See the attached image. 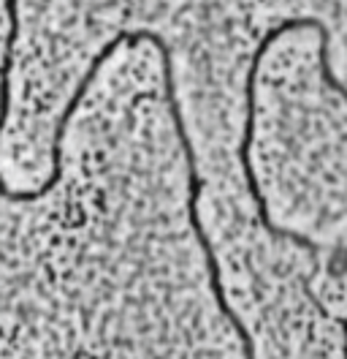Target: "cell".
<instances>
[{
    "label": "cell",
    "mask_w": 347,
    "mask_h": 359,
    "mask_svg": "<svg viewBox=\"0 0 347 359\" xmlns=\"http://www.w3.org/2000/svg\"><path fill=\"white\" fill-rule=\"evenodd\" d=\"M163 88H166V107H169V114H171V126L174 134L179 139V147L185 153V161H187V221H190V229H193V237L201 253H204V262H206V272H209V289H212V297H215V305L220 316L231 324V330L236 332L239 343H241V354L244 359H258L255 357V343L250 337V330L244 327V321L239 318V313L231 308L228 297H225V286H222V275H220V262H217L215 245L206 234V229L201 224V212H198V202H201V191H204V180L198 175V163H195V147L190 142V134H187V126H185V114H182V104H179V93H176V76H174V68H169L163 74Z\"/></svg>",
    "instance_id": "1"
},
{
    "label": "cell",
    "mask_w": 347,
    "mask_h": 359,
    "mask_svg": "<svg viewBox=\"0 0 347 359\" xmlns=\"http://www.w3.org/2000/svg\"><path fill=\"white\" fill-rule=\"evenodd\" d=\"M280 36L274 30H266L260 44L255 46L253 57H250V68H247V79H244V128H241V142H239V163H241V172H244V182H247V191L253 196V202L258 207V221L260 226L266 229V234L277 237V240H290L293 245L306 248L312 256L318 253V245L304 237V234H296L290 229H282L271 221L269 215V204H266V196L260 191V182L255 177V169H253V158H250V150H253V142H255V123H258V74H260V63L266 57V52L271 49V44L277 41Z\"/></svg>",
    "instance_id": "2"
},
{
    "label": "cell",
    "mask_w": 347,
    "mask_h": 359,
    "mask_svg": "<svg viewBox=\"0 0 347 359\" xmlns=\"http://www.w3.org/2000/svg\"><path fill=\"white\" fill-rule=\"evenodd\" d=\"M6 17H8V36L3 44V57H0V139L8 126V114H11V74L17 63V39L22 33L20 20V0H6ZM8 191V182L0 175V196Z\"/></svg>",
    "instance_id": "3"
},
{
    "label": "cell",
    "mask_w": 347,
    "mask_h": 359,
    "mask_svg": "<svg viewBox=\"0 0 347 359\" xmlns=\"http://www.w3.org/2000/svg\"><path fill=\"white\" fill-rule=\"evenodd\" d=\"M282 30V36H288V33H293V30H304V27H309V30H315L318 36H320V79L325 82V88H331L337 95H342L347 101V85L345 82H339L337 79V74H334V68H331V36H328V30H325V25L320 20H315V17H288V20H282L277 25Z\"/></svg>",
    "instance_id": "4"
}]
</instances>
